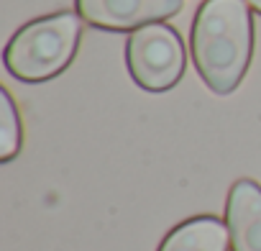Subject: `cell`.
Returning <instances> with one entry per match:
<instances>
[{"label":"cell","instance_id":"cell-8","mask_svg":"<svg viewBox=\"0 0 261 251\" xmlns=\"http://www.w3.org/2000/svg\"><path fill=\"white\" fill-rule=\"evenodd\" d=\"M248 3H251V8H253L256 13H261V0H248Z\"/></svg>","mask_w":261,"mask_h":251},{"label":"cell","instance_id":"cell-4","mask_svg":"<svg viewBox=\"0 0 261 251\" xmlns=\"http://www.w3.org/2000/svg\"><path fill=\"white\" fill-rule=\"evenodd\" d=\"M77 13L105 31H136L179 13L182 0H74Z\"/></svg>","mask_w":261,"mask_h":251},{"label":"cell","instance_id":"cell-3","mask_svg":"<svg viewBox=\"0 0 261 251\" xmlns=\"http://www.w3.org/2000/svg\"><path fill=\"white\" fill-rule=\"evenodd\" d=\"M125 64L134 82L149 92L172 90L187 67V54L179 34L156 21L136 29L125 44Z\"/></svg>","mask_w":261,"mask_h":251},{"label":"cell","instance_id":"cell-1","mask_svg":"<svg viewBox=\"0 0 261 251\" xmlns=\"http://www.w3.org/2000/svg\"><path fill=\"white\" fill-rule=\"evenodd\" d=\"M253 18L248 0H205L192 21V59L205 85L233 92L251 62Z\"/></svg>","mask_w":261,"mask_h":251},{"label":"cell","instance_id":"cell-6","mask_svg":"<svg viewBox=\"0 0 261 251\" xmlns=\"http://www.w3.org/2000/svg\"><path fill=\"white\" fill-rule=\"evenodd\" d=\"M228 223L213 215H197L179 223L159 246V251H228Z\"/></svg>","mask_w":261,"mask_h":251},{"label":"cell","instance_id":"cell-7","mask_svg":"<svg viewBox=\"0 0 261 251\" xmlns=\"http://www.w3.org/2000/svg\"><path fill=\"white\" fill-rule=\"evenodd\" d=\"M23 144L18 108L6 87H0V162H11Z\"/></svg>","mask_w":261,"mask_h":251},{"label":"cell","instance_id":"cell-2","mask_svg":"<svg viewBox=\"0 0 261 251\" xmlns=\"http://www.w3.org/2000/svg\"><path fill=\"white\" fill-rule=\"evenodd\" d=\"M82 36L80 13H51L18 29L3 52L6 69L23 82H44L57 77L74 59Z\"/></svg>","mask_w":261,"mask_h":251},{"label":"cell","instance_id":"cell-5","mask_svg":"<svg viewBox=\"0 0 261 251\" xmlns=\"http://www.w3.org/2000/svg\"><path fill=\"white\" fill-rule=\"evenodd\" d=\"M225 223L233 251H261V187L253 180H238L230 187Z\"/></svg>","mask_w":261,"mask_h":251}]
</instances>
